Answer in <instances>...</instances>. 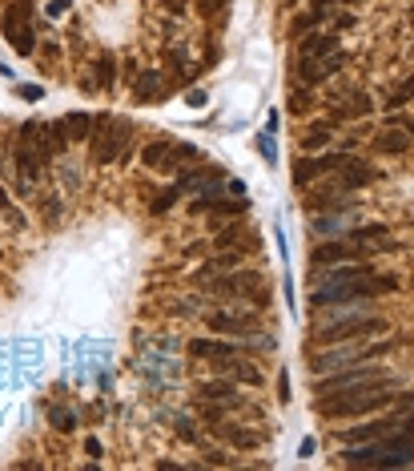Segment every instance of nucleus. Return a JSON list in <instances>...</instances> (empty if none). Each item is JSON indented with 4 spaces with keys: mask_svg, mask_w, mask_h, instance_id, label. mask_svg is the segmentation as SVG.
<instances>
[{
    "mask_svg": "<svg viewBox=\"0 0 414 471\" xmlns=\"http://www.w3.org/2000/svg\"><path fill=\"white\" fill-rule=\"evenodd\" d=\"M374 379H386V371L374 367V362H354V367L334 371L330 379H314V399L334 395V391H350V387H362V383H374Z\"/></svg>",
    "mask_w": 414,
    "mask_h": 471,
    "instance_id": "5",
    "label": "nucleus"
},
{
    "mask_svg": "<svg viewBox=\"0 0 414 471\" xmlns=\"http://www.w3.org/2000/svg\"><path fill=\"white\" fill-rule=\"evenodd\" d=\"M238 343H229L226 335L222 338H193L189 343V355L193 359H205V362H214V359H229V355H238Z\"/></svg>",
    "mask_w": 414,
    "mask_h": 471,
    "instance_id": "15",
    "label": "nucleus"
},
{
    "mask_svg": "<svg viewBox=\"0 0 414 471\" xmlns=\"http://www.w3.org/2000/svg\"><path fill=\"white\" fill-rule=\"evenodd\" d=\"M0 165H4V137H0Z\"/></svg>",
    "mask_w": 414,
    "mask_h": 471,
    "instance_id": "45",
    "label": "nucleus"
},
{
    "mask_svg": "<svg viewBox=\"0 0 414 471\" xmlns=\"http://www.w3.org/2000/svg\"><path fill=\"white\" fill-rule=\"evenodd\" d=\"M165 77L161 73H141V81H137V93L133 97L141 101V105H149V101H157V97H165Z\"/></svg>",
    "mask_w": 414,
    "mask_h": 471,
    "instance_id": "23",
    "label": "nucleus"
},
{
    "mask_svg": "<svg viewBox=\"0 0 414 471\" xmlns=\"http://www.w3.org/2000/svg\"><path fill=\"white\" fill-rule=\"evenodd\" d=\"M346 242H354V246H366V250H374V254H382L386 246H394V242H390V226H386V222L350 226V230H346Z\"/></svg>",
    "mask_w": 414,
    "mask_h": 471,
    "instance_id": "11",
    "label": "nucleus"
},
{
    "mask_svg": "<svg viewBox=\"0 0 414 471\" xmlns=\"http://www.w3.org/2000/svg\"><path fill=\"white\" fill-rule=\"evenodd\" d=\"M209 331L226 338H246L250 331H258V314H246V310H214L209 318Z\"/></svg>",
    "mask_w": 414,
    "mask_h": 471,
    "instance_id": "7",
    "label": "nucleus"
},
{
    "mask_svg": "<svg viewBox=\"0 0 414 471\" xmlns=\"http://www.w3.org/2000/svg\"><path fill=\"white\" fill-rule=\"evenodd\" d=\"M398 379L386 375V379H374V383H362V387H350V391H334V395H318L314 399V411L322 419H362L378 407H390L394 395H398Z\"/></svg>",
    "mask_w": 414,
    "mask_h": 471,
    "instance_id": "1",
    "label": "nucleus"
},
{
    "mask_svg": "<svg viewBox=\"0 0 414 471\" xmlns=\"http://www.w3.org/2000/svg\"><path fill=\"white\" fill-rule=\"evenodd\" d=\"M277 399H282V403H289V375L282 371V383H277Z\"/></svg>",
    "mask_w": 414,
    "mask_h": 471,
    "instance_id": "43",
    "label": "nucleus"
},
{
    "mask_svg": "<svg viewBox=\"0 0 414 471\" xmlns=\"http://www.w3.org/2000/svg\"><path fill=\"white\" fill-rule=\"evenodd\" d=\"M8 40H13V49L21 52V57H33V52H37V33H33V28H13Z\"/></svg>",
    "mask_w": 414,
    "mask_h": 471,
    "instance_id": "28",
    "label": "nucleus"
},
{
    "mask_svg": "<svg viewBox=\"0 0 414 471\" xmlns=\"http://www.w3.org/2000/svg\"><path fill=\"white\" fill-rule=\"evenodd\" d=\"M0 210H8V214H13V201H8V194H4V189H0Z\"/></svg>",
    "mask_w": 414,
    "mask_h": 471,
    "instance_id": "44",
    "label": "nucleus"
},
{
    "mask_svg": "<svg viewBox=\"0 0 414 471\" xmlns=\"http://www.w3.org/2000/svg\"><path fill=\"white\" fill-rule=\"evenodd\" d=\"M258 145H262V157H265V165H277V149H274V141H270V137H262Z\"/></svg>",
    "mask_w": 414,
    "mask_h": 471,
    "instance_id": "35",
    "label": "nucleus"
},
{
    "mask_svg": "<svg viewBox=\"0 0 414 471\" xmlns=\"http://www.w3.org/2000/svg\"><path fill=\"white\" fill-rule=\"evenodd\" d=\"M390 323L382 314H370V310H358V314H342V318H330L326 326L314 331L318 347H334V343H370V338L386 335Z\"/></svg>",
    "mask_w": 414,
    "mask_h": 471,
    "instance_id": "2",
    "label": "nucleus"
},
{
    "mask_svg": "<svg viewBox=\"0 0 414 471\" xmlns=\"http://www.w3.org/2000/svg\"><path fill=\"white\" fill-rule=\"evenodd\" d=\"M209 290L226 298H250V302H265V278L258 270H226L217 282H209Z\"/></svg>",
    "mask_w": 414,
    "mask_h": 471,
    "instance_id": "6",
    "label": "nucleus"
},
{
    "mask_svg": "<svg viewBox=\"0 0 414 471\" xmlns=\"http://www.w3.org/2000/svg\"><path fill=\"white\" fill-rule=\"evenodd\" d=\"M16 93H21L25 101H40V97H45V89H40V85H21Z\"/></svg>",
    "mask_w": 414,
    "mask_h": 471,
    "instance_id": "37",
    "label": "nucleus"
},
{
    "mask_svg": "<svg viewBox=\"0 0 414 471\" xmlns=\"http://www.w3.org/2000/svg\"><path fill=\"white\" fill-rule=\"evenodd\" d=\"M189 214H193V218H201V214H226V218H241V214H246V198H238V201L197 198V201H189Z\"/></svg>",
    "mask_w": 414,
    "mask_h": 471,
    "instance_id": "18",
    "label": "nucleus"
},
{
    "mask_svg": "<svg viewBox=\"0 0 414 471\" xmlns=\"http://www.w3.org/2000/svg\"><path fill=\"white\" fill-rule=\"evenodd\" d=\"M298 61H306V57H330V52L338 49V37H330V33H306V37H298Z\"/></svg>",
    "mask_w": 414,
    "mask_h": 471,
    "instance_id": "20",
    "label": "nucleus"
},
{
    "mask_svg": "<svg viewBox=\"0 0 414 471\" xmlns=\"http://www.w3.org/2000/svg\"><path fill=\"white\" fill-rule=\"evenodd\" d=\"M141 162L149 165V170H161V174H173L177 165H181V153H177V141L161 137V141H149V145L141 149Z\"/></svg>",
    "mask_w": 414,
    "mask_h": 471,
    "instance_id": "10",
    "label": "nucleus"
},
{
    "mask_svg": "<svg viewBox=\"0 0 414 471\" xmlns=\"http://www.w3.org/2000/svg\"><path fill=\"white\" fill-rule=\"evenodd\" d=\"M310 105H314V97H310V89H298V93L289 97V113H294V117H301V113H310Z\"/></svg>",
    "mask_w": 414,
    "mask_h": 471,
    "instance_id": "33",
    "label": "nucleus"
},
{
    "mask_svg": "<svg viewBox=\"0 0 414 471\" xmlns=\"http://www.w3.org/2000/svg\"><path fill=\"white\" fill-rule=\"evenodd\" d=\"M250 238H253V234L238 222V226H229L226 234H217V242H214V246H217V250H238V246H246Z\"/></svg>",
    "mask_w": 414,
    "mask_h": 471,
    "instance_id": "26",
    "label": "nucleus"
},
{
    "mask_svg": "<svg viewBox=\"0 0 414 471\" xmlns=\"http://www.w3.org/2000/svg\"><path fill=\"white\" fill-rule=\"evenodd\" d=\"M205 463L222 467V463H234V459H229V451H205Z\"/></svg>",
    "mask_w": 414,
    "mask_h": 471,
    "instance_id": "39",
    "label": "nucleus"
},
{
    "mask_svg": "<svg viewBox=\"0 0 414 471\" xmlns=\"http://www.w3.org/2000/svg\"><path fill=\"white\" fill-rule=\"evenodd\" d=\"M25 16H33V0H13V4H8V13H4V37H8L13 28H21Z\"/></svg>",
    "mask_w": 414,
    "mask_h": 471,
    "instance_id": "27",
    "label": "nucleus"
},
{
    "mask_svg": "<svg viewBox=\"0 0 414 471\" xmlns=\"http://www.w3.org/2000/svg\"><path fill=\"white\" fill-rule=\"evenodd\" d=\"M73 9V0H52L49 4V16H61V13H69Z\"/></svg>",
    "mask_w": 414,
    "mask_h": 471,
    "instance_id": "40",
    "label": "nucleus"
},
{
    "mask_svg": "<svg viewBox=\"0 0 414 471\" xmlns=\"http://www.w3.org/2000/svg\"><path fill=\"white\" fill-rule=\"evenodd\" d=\"M57 129H61V137L73 145V141H88V133H93V117L88 113H69V117H61L57 121Z\"/></svg>",
    "mask_w": 414,
    "mask_h": 471,
    "instance_id": "21",
    "label": "nucleus"
},
{
    "mask_svg": "<svg viewBox=\"0 0 414 471\" xmlns=\"http://www.w3.org/2000/svg\"><path fill=\"white\" fill-rule=\"evenodd\" d=\"M362 258H374V250L366 246H354V242H322V246L310 254V266H338V262H362Z\"/></svg>",
    "mask_w": 414,
    "mask_h": 471,
    "instance_id": "8",
    "label": "nucleus"
},
{
    "mask_svg": "<svg viewBox=\"0 0 414 471\" xmlns=\"http://www.w3.org/2000/svg\"><path fill=\"white\" fill-rule=\"evenodd\" d=\"M241 250H229V254H217V258H209L205 266H201V278H209V274H226V270H238L241 258H238Z\"/></svg>",
    "mask_w": 414,
    "mask_h": 471,
    "instance_id": "24",
    "label": "nucleus"
},
{
    "mask_svg": "<svg viewBox=\"0 0 414 471\" xmlns=\"http://www.w3.org/2000/svg\"><path fill=\"white\" fill-rule=\"evenodd\" d=\"M378 355H390V343H374V347L358 343V347L322 350V355H314V359H310V371H314V375H322V371H342V367H354V362H370V359H378Z\"/></svg>",
    "mask_w": 414,
    "mask_h": 471,
    "instance_id": "4",
    "label": "nucleus"
},
{
    "mask_svg": "<svg viewBox=\"0 0 414 471\" xmlns=\"http://www.w3.org/2000/svg\"><path fill=\"white\" fill-rule=\"evenodd\" d=\"M342 170V186L346 189H358V186H370V182H378V170L370 162H362V157H346V162L338 165Z\"/></svg>",
    "mask_w": 414,
    "mask_h": 471,
    "instance_id": "17",
    "label": "nucleus"
},
{
    "mask_svg": "<svg viewBox=\"0 0 414 471\" xmlns=\"http://www.w3.org/2000/svg\"><path fill=\"white\" fill-rule=\"evenodd\" d=\"M378 266L370 258L362 262H338V266H326V278L322 286H346V282H362V278H374Z\"/></svg>",
    "mask_w": 414,
    "mask_h": 471,
    "instance_id": "12",
    "label": "nucleus"
},
{
    "mask_svg": "<svg viewBox=\"0 0 414 471\" xmlns=\"http://www.w3.org/2000/svg\"><path fill=\"white\" fill-rule=\"evenodd\" d=\"M214 367L222 375H229V379H238V383H250V387H262V367L253 359H241V350L238 355H229V359H214Z\"/></svg>",
    "mask_w": 414,
    "mask_h": 471,
    "instance_id": "13",
    "label": "nucleus"
},
{
    "mask_svg": "<svg viewBox=\"0 0 414 471\" xmlns=\"http://www.w3.org/2000/svg\"><path fill=\"white\" fill-rule=\"evenodd\" d=\"M310 177H322V174H318V162H314V157H301V162L294 165V186L306 189V186H310Z\"/></svg>",
    "mask_w": 414,
    "mask_h": 471,
    "instance_id": "30",
    "label": "nucleus"
},
{
    "mask_svg": "<svg viewBox=\"0 0 414 471\" xmlns=\"http://www.w3.org/2000/svg\"><path fill=\"white\" fill-rule=\"evenodd\" d=\"M49 423L57 427V431H64V435L76 431V415H73L69 407H52V411H49Z\"/></svg>",
    "mask_w": 414,
    "mask_h": 471,
    "instance_id": "32",
    "label": "nucleus"
},
{
    "mask_svg": "<svg viewBox=\"0 0 414 471\" xmlns=\"http://www.w3.org/2000/svg\"><path fill=\"white\" fill-rule=\"evenodd\" d=\"M133 125L125 117H93V133H88V149H93V162L97 165H113L121 153L129 149Z\"/></svg>",
    "mask_w": 414,
    "mask_h": 471,
    "instance_id": "3",
    "label": "nucleus"
},
{
    "mask_svg": "<svg viewBox=\"0 0 414 471\" xmlns=\"http://www.w3.org/2000/svg\"><path fill=\"white\" fill-rule=\"evenodd\" d=\"M214 435H217V439H226V443H234L238 451H253V447H262V435L253 431V427H241V423H214Z\"/></svg>",
    "mask_w": 414,
    "mask_h": 471,
    "instance_id": "16",
    "label": "nucleus"
},
{
    "mask_svg": "<svg viewBox=\"0 0 414 471\" xmlns=\"http://www.w3.org/2000/svg\"><path fill=\"white\" fill-rule=\"evenodd\" d=\"M193 395L205 399V403H222V407H241V403H246L234 379H209V383H201Z\"/></svg>",
    "mask_w": 414,
    "mask_h": 471,
    "instance_id": "14",
    "label": "nucleus"
},
{
    "mask_svg": "<svg viewBox=\"0 0 414 471\" xmlns=\"http://www.w3.org/2000/svg\"><path fill=\"white\" fill-rule=\"evenodd\" d=\"M177 435H181V439H193V443H197V427H193L189 419H177Z\"/></svg>",
    "mask_w": 414,
    "mask_h": 471,
    "instance_id": "36",
    "label": "nucleus"
},
{
    "mask_svg": "<svg viewBox=\"0 0 414 471\" xmlns=\"http://www.w3.org/2000/svg\"><path fill=\"white\" fill-rule=\"evenodd\" d=\"M398 431V423L390 419H374V423H362V427H350L342 431V443H370V439H386V435Z\"/></svg>",
    "mask_w": 414,
    "mask_h": 471,
    "instance_id": "19",
    "label": "nucleus"
},
{
    "mask_svg": "<svg viewBox=\"0 0 414 471\" xmlns=\"http://www.w3.org/2000/svg\"><path fill=\"white\" fill-rule=\"evenodd\" d=\"M85 451H88L93 459H100V451H105V447H100V439L93 435V439H85Z\"/></svg>",
    "mask_w": 414,
    "mask_h": 471,
    "instance_id": "42",
    "label": "nucleus"
},
{
    "mask_svg": "<svg viewBox=\"0 0 414 471\" xmlns=\"http://www.w3.org/2000/svg\"><path fill=\"white\" fill-rule=\"evenodd\" d=\"M342 65H346V52L342 49H334L326 61H322V57H306V61H298V81H306V85H322L326 77L338 73Z\"/></svg>",
    "mask_w": 414,
    "mask_h": 471,
    "instance_id": "9",
    "label": "nucleus"
},
{
    "mask_svg": "<svg viewBox=\"0 0 414 471\" xmlns=\"http://www.w3.org/2000/svg\"><path fill=\"white\" fill-rule=\"evenodd\" d=\"M414 137L406 133V129H382V133L374 137V153H386V157H398V153H406L410 149Z\"/></svg>",
    "mask_w": 414,
    "mask_h": 471,
    "instance_id": "22",
    "label": "nucleus"
},
{
    "mask_svg": "<svg viewBox=\"0 0 414 471\" xmlns=\"http://www.w3.org/2000/svg\"><path fill=\"white\" fill-rule=\"evenodd\" d=\"M386 451V443H374V447H358V451H346V463H378Z\"/></svg>",
    "mask_w": 414,
    "mask_h": 471,
    "instance_id": "31",
    "label": "nucleus"
},
{
    "mask_svg": "<svg viewBox=\"0 0 414 471\" xmlns=\"http://www.w3.org/2000/svg\"><path fill=\"white\" fill-rule=\"evenodd\" d=\"M197 9L205 16H217V9H222V0H197Z\"/></svg>",
    "mask_w": 414,
    "mask_h": 471,
    "instance_id": "41",
    "label": "nucleus"
},
{
    "mask_svg": "<svg viewBox=\"0 0 414 471\" xmlns=\"http://www.w3.org/2000/svg\"><path fill=\"white\" fill-rule=\"evenodd\" d=\"M185 101L193 105V109H201V105H209V97H205L201 89H189V93H185Z\"/></svg>",
    "mask_w": 414,
    "mask_h": 471,
    "instance_id": "38",
    "label": "nucleus"
},
{
    "mask_svg": "<svg viewBox=\"0 0 414 471\" xmlns=\"http://www.w3.org/2000/svg\"><path fill=\"white\" fill-rule=\"evenodd\" d=\"M410 97H414V77H410V81H406V85H402V89H394V97H390L386 105H406V101H410Z\"/></svg>",
    "mask_w": 414,
    "mask_h": 471,
    "instance_id": "34",
    "label": "nucleus"
},
{
    "mask_svg": "<svg viewBox=\"0 0 414 471\" xmlns=\"http://www.w3.org/2000/svg\"><path fill=\"white\" fill-rule=\"evenodd\" d=\"M330 137H334V125H310L306 133H301V149H322V145H330Z\"/></svg>",
    "mask_w": 414,
    "mask_h": 471,
    "instance_id": "25",
    "label": "nucleus"
},
{
    "mask_svg": "<svg viewBox=\"0 0 414 471\" xmlns=\"http://www.w3.org/2000/svg\"><path fill=\"white\" fill-rule=\"evenodd\" d=\"M97 81H100V93H113V85H117V61L113 57H97Z\"/></svg>",
    "mask_w": 414,
    "mask_h": 471,
    "instance_id": "29",
    "label": "nucleus"
}]
</instances>
